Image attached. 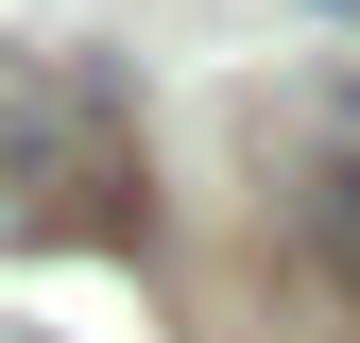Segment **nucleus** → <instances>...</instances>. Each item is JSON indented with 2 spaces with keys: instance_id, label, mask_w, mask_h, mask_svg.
<instances>
[{
  "instance_id": "nucleus-3",
  "label": "nucleus",
  "mask_w": 360,
  "mask_h": 343,
  "mask_svg": "<svg viewBox=\"0 0 360 343\" xmlns=\"http://www.w3.org/2000/svg\"><path fill=\"white\" fill-rule=\"evenodd\" d=\"M326 18H360V0H326Z\"/></svg>"
},
{
  "instance_id": "nucleus-2",
  "label": "nucleus",
  "mask_w": 360,
  "mask_h": 343,
  "mask_svg": "<svg viewBox=\"0 0 360 343\" xmlns=\"http://www.w3.org/2000/svg\"><path fill=\"white\" fill-rule=\"evenodd\" d=\"M309 172H326V224L360 240V86H343V103H326V120H309Z\"/></svg>"
},
{
  "instance_id": "nucleus-1",
  "label": "nucleus",
  "mask_w": 360,
  "mask_h": 343,
  "mask_svg": "<svg viewBox=\"0 0 360 343\" xmlns=\"http://www.w3.org/2000/svg\"><path fill=\"white\" fill-rule=\"evenodd\" d=\"M120 240L138 224V155H120V103L86 69H18L0 52V240Z\"/></svg>"
}]
</instances>
